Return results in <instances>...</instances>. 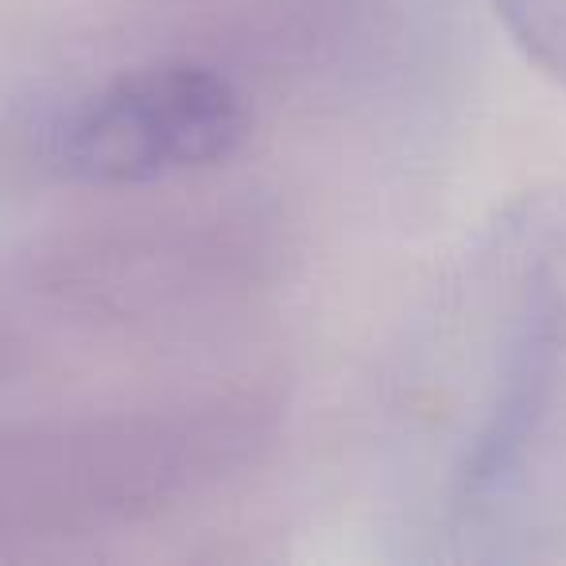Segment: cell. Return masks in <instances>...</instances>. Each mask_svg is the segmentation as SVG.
<instances>
[{
    "label": "cell",
    "instance_id": "cell-1",
    "mask_svg": "<svg viewBox=\"0 0 566 566\" xmlns=\"http://www.w3.org/2000/svg\"><path fill=\"white\" fill-rule=\"evenodd\" d=\"M377 520L408 563L566 551V187L496 206L411 318L377 419Z\"/></svg>",
    "mask_w": 566,
    "mask_h": 566
},
{
    "label": "cell",
    "instance_id": "cell-2",
    "mask_svg": "<svg viewBox=\"0 0 566 566\" xmlns=\"http://www.w3.org/2000/svg\"><path fill=\"white\" fill-rule=\"evenodd\" d=\"M249 128L252 105L226 71L156 59L78 97L59 120L51 156L71 179L140 187L226 164Z\"/></svg>",
    "mask_w": 566,
    "mask_h": 566
},
{
    "label": "cell",
    "instance_id": "cell-3",
    "mask_svg": "<svg viewBox=\"0 0 566 566\" xmlns=\"http://www.w3.org/2000/svg\"><path fill=\"white\" fill-rule=\"evenodd\" d=\"M493 9L527 63L566 86V0H493Z\"/></svg>",
    "mask_w": 566,
    "mask_h": 566
}]
</instances>
